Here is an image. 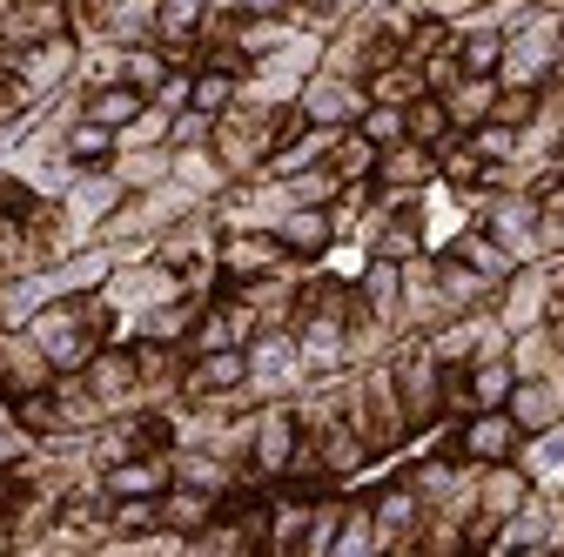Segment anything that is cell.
<instances>
[{"instance_id": "cell-42", "label": "cell", "mask_w": 564, "mask_h": 557, "mask_svg": "<svg viewBox=\"0 0 564 557\" xmlns=\"http://www.w3.org/2000/svg\"><path fill=\"white\" fill-rule=\"evenodd\" d=\"M34 242H28V222L14 208H0V283H14V275H34Z\"/></svg>"}, {"instance_id": "cell-8", "label": "cell", "mask_w": 564, "mask_h": 557, "mask_svg": "<svg viewBox=\"0 0 564 557\" xmlns=\"http://www.w3.org/2000/svg\"><path fill=\"white\" fill-rule=\"evenodd\" d=\"M296 255L282 249V236L275 229H223V242H216V269H223V283H256V275H269V269H290Z\"/></svg>"}, {"instance_id": "cell-14", "label": "cell", "mask_w": 564, "mask_h": 557, "mask_svg": "<svg viewBox=\"0 0 564 557\" xmlns=\"http://www.w3.org/2000/svg\"><path fill=\"white\" fill-rule=\"evenodd\" d=\"M54 34H75L67 0H8V8H0V47H34V41H54Z\"/></svg>"}, {"instance_id": "cell-10", "label": "cell", "mask_w": 564, "mask_h": 557, "mask_svg": "<svg viewBox=\"0 0 564 557\" xmlns=\"http://www.w3.org/2000/svg\"><path fill=\"white\" fill-rule=\"evenodd\" d=\"M249 390V350L229 342V350H188V370H182V396L188 403H208V396H242Z\"/></svg>"}, {"instance_id": "cell-11", "label": "cell", "mask_w": 564, "mask_h": 557, "mask_svg": "<svg viewBox=\"0 0 564 557\" xmlns=\"http://www.w3.org/2000/svg\"><path fill=\"white\" fill-rule=\"evenodd\" d=\"M296 108H303L316 128H357V114L370 108V95H364V81H349V75H329V67H316V75L303 81V95H296Z\"/></svg>"}, {"instance_id": "cell-12", "label": "cell", "mask_w": 564, "mask_h": 557, "mask_svg": "<svg viewBox=\"0 0 564 557\" xmlns=\"http://www.w3.org/2000/svg\"><path fill=\"white\" fill-rule=\"evenodd\" d=\"M437 323H451V303L437 290V269H431V249L403 262V316H397V336H431Z\"/></svg>"}, {"instance_id": "cell-34", "label": "cell", "mask_w": 564, "mask_h": 557, "mask_svg": "<svg viewBox=\"0 0 564 557\" xmlns=\"http://www.w3.org/2000/svg\"><path fill=\"white\" fill-rule=\"evenodd\" d=\"M121 182H128V195H141V188H162L169 182V168H175V149L162 142V149H115V162H108Z\"/></svg>"}, {"instance_id": "cell-35", "label": "cell", "mask_w": 564, "mask_h": 557, "mask_svg": "<svg viewBox=\"0 0 564 557\" xmlns=\"http://www.w3.org/2000/svg\"><path fill=\"white\" fill-rule=\"evenodd\" d=\"M377 142L370 134H357V128H336V142H329V168H336V182H377Z\"/></svg>"}, {"instance_id": "cell-7", "label": "cell", "mask_w": 564, "mask_h": 557, "mask_svg": "<svg viewBox=\"0 0 564 557\" xmlns=\"http://www.w3.org/2000/svg\"><path fill=\"white\" fill-rule=\"evenodd\" d=\"M310 383V363L296 350L290 329H256L249 336V396L269 403V396H296Z\"/></svg>"}, {"instance_id": "cell-1", "label": "cell", "mask_w": 564, "mask_h": 557, "mask_svg": "<svg viewBox=\"0 0 564 557\" xmlns=\"http://www.w3.org/2000/svg\"><path fill=\"white\" fill-rule=\"evenodd\" d=\"M343 409L349 424L364 430L370 457L390 463L403 444H410V424H403V396H397V376H390V357L364 363V370H343Z\"/></svg>"}, {"instance_id": "cell-43", "label": "cell", "mask_w": 564, "mask_h": 557, "mask_svg": "<svg viewBox=\"0 0 564 557\" xmlns=\"http://www.w3.org/2000/svg\"><path fill=\"white\" fill-rule=\"evenodd\" d=\"M282 188H290V201H303V208H329L336 195H343V182H336V168L329 162H316V168H296V175H275Z\"/></svg>"}, {"instance_id": "cell-54", "label": "cell", "mask_w": 564, "mask_h": 557, "mask_svg": "<svg viewBox=\"0 0 564 557\" xmlns=\"http://www.w3.org/2000/svg\"><path fill=\"white\" fill-rule=\"evenodd\" d=\"M551 336H557V357H564V323H551Z\"/></svg>"}, {"instance_id": "cell-44", "label": "cell", "mask_w": 564, "mask_h": 557, "mask_svg": "<svg viewBox=\"0 0 564 557\" xmlns=\"http://www.w3.org/2000/svg\"><path fill=\"white\" fill-rule=\"evenodd\" d=\"M470 134V149L498 168V162H518V149H524V128H511V121H477V128H464Z\"/></svg>"}, {"instance_id": "cell-23", "label": "cell", "mask_w": 564, "mask_h": 557, "mask_svg": "<svg viewBox=\"0 0 564 557\" xmlns=\"http://www.w3.org/2000/svg\"><path fill=\"white\" fill-rule=\"evenodd\" d=\"M451 54H457V67H464V75H498V61H505V21H490V14H470V21H457V34H451Z\"/></svg>"}, {"instance_id": "cell-41", "label": "cell", "mask_w": 564, "mask_h": 557, "mask_svg": "<svg viewBox=\"0 0 564 557\" xmlns=\"http://www.w3.org/2000/svg\"><path fill=\"white\" fill-rule=\"evenodd\" d=\"M67 162H82V168H101V162H115V128H101V121H88V114H75L67 121Z\"/></svg>"}, {"instance_id": "cell-21", "label": "cell", "mask_w": 564, "mask_h": 557, "mask_svg": "<svg viewBox=\"0 0 564 557\" xmlns=\"http://www.w3.org/2000/svg\"><path fill=\"white\" fill-rule=\"evenodd\" d=\"M551 524H557V498L551 491H531L490 537V550H551Z\"/></svg>"}, {"instance_id": "cell-4", "label": "cell", "mask_w": 564, "mask_h": 557, "mask_svg": "<svg viewBox=\"0 0 564 557\" xmlns=\"http://www.w3.org/2000/svg\"><path fill=\"white\" fill-rule=\"evenodd\" d=\"M349 491H364L370 498V517H377V550H416V531H423V504L403 477L390 470H370L364 483H349Z\"/></svg>"}, {"instance_id": "cell-52", "label": "cell", "mask_w": 564, "mask_h": 557, "mask_svg": "<svg viewBox=\"0 0 564 557\" xmlns=\"http://www.w3.org/2000/svg\"><path fill=\"white\" fill-rule=\"evenodd\" d=\"M188 95H195V67H169V81H162L149 101H155V108H169V114H182V108H188Z\"/></svg>"}, {"instance_id": "cell-39", "label": "cell", "mask_w": 564, "mask_h": 557, "mask_svg": "<svg viewBox=\"0 0 564 557\" xmlns=\"http://www.w3.org/2000/svg\"><path fill=\"white\" fill-rule=\"evenodd\" d=\"M364 95L370 101H390V108H410L416 95H431V88H423V67L416 61H390V67H377V75L364 81Z\"/></svg>"}, {"instance_id": "cell-27", "label": "cell", "mask_w": 564, "mask_h": 557, "mask_svg": "<svg viewBox=\"0 0 564 557\" xmlns=\"http://www.w3.org/2000/svg\"><path fill=\"white\" fill-rule=\"evenodd\" d=\"M518 463H524V477L538 483V491H564V424H551V430H531L524 444H518Z\"/></svg>"}, {"instance_id": "cell-53", "label": "cell", "mask_w": 564, "mask_h": 557, "mask_svg": "<svg viewBox=\"0 0 564 557\" xmlns=\"http://www.w3.org/2000/svg\"><path fill=\"white\" fill-rule=\"evenodd\" d=\"M544 323H564V255H544Z\"/></svg>"}, {"instance_id": "cell-47", "label": "cell", "mask_w": 564, "mask_h": 557, "mask_svg": "<svg viewBox=\"0 0 564 557\" xmlns=\"http://www.w3.org/2000/svg\"><path fill=\"white\" fill-rule=\"evenodd\" d=\"M34 108H41V101H34V95L21 88V75H14V67L0 61V142H8V134H14V128H21V121L34 114Z\"/></svg>"}, {"instance_id": "cell-2", "label": "cell", "mask_w": 564, "mask_h": 557, "mask_svg": "<svg viewBox=\"0 0 564 557\" xmlns=\"http://www.w3.org/2000/svg\"><path fill=\"white\" fill-rule=\"evenodd\" d=\"M557 54H564V34H557V8H538L531 14H518L511 28H505V61H498V81L505 88H544L551 81V67H557Z\"/></svg>"}, {"instance_id": "cell-33", "label": "cell", "mask_w": 564, "mask_h": 557, "mask_svg": "<svg viewBox=\"0 0 564 557\" xmlns=\"http://www.w3.org/2000/svg\"><path fill=\"white\" fill-rule=\"evenodd\" d=\"M141 108H149V95L128 88V81H108V88H82V114L101 121V128H128Z\"/></svg>"}, {"instance_id": "cell-9", "label": "cell", "mask_w": 564, "mask_h": 557, "mask_svg": "<svg viewBox=\"0 0 564 557\" xmlns=\"http://www.w3.org/2000/svg\"><path fill=\"white\" fill-rule=\"evenodd\" d=\"M128 201V182L101 162V168H75V182H67V195H61V208H67V222H75L88 242L101 236V222L115 216V208Z\"/></svg>"}, {"instance_id": "cell-22", "label": "cell", "mask_w": 564, "mask_h": 557, "mask_svg": "<svg viewBox=\"0 0 564 557\" xmlns=\"http://www.w3.org/2000/svg\"><path fill=\"white\" fill-rule=\"evenodd\" d=\"M431 269H437V290H444L451 316H464V309H490V296H498V283H490V275H477L457 249H431Z\"/></svg>"}, {"instance_id": "cell-32", "label": "cell", "mask_w": 564, "mask_h": 557, "mask_svg": "<svg viewBox=\"0 0 564 557\" xmlns=\"http://www.w3.org/2000/svg\"><path fill=\"white\" fill-rule=\"evenodd\" d=\"M464 383H470V409H505V396H511V383H518L511 350H505V357H477V363H464Z\"/></svg>"}, {"instance_id": "cell-18", "label": "cell", "mask_w": 564, "mask_h": 557, "mask_svg": "<svg viewBox=\"0 0 564 557\" xmlns=\"http://www.w3.org/2000/svg\"><path fill=\"white\" fill-rule=\"evenodd\" d=\"M269 229L282 236V249H290L296 262H310V269L336 249V222H329V208H303V201H296V208H282Z\"/></svg>"}, {"instance_id": "cell-55", "label": "cell", "mask_w": 564, "mask_h": 557, "mask_svg": "<svg viewBox=\"0 0 564 557\" xmlns=\"http://www.w3.org/2000/svg\"><path fill=\"white\" fill-rule=\"evenodd\" d=\"M557 34H564V14H557Z\"/></svg>"}, {"instance_id": "cell-13", "label": "cell", "mask_w": 564, "mask_h": 557, "mask_svg": "<svg viewBox=\"0 0 564 557\" xmlns=\"http://www.w3.org/2000/svg\"><path fill=\"white\" fill-rule=\"evenodd\" d=\"M88 383H95V396L108 403V416L115 409H134L141 403V370H134V342H101V350L88 357V370H82Z\"/></svg>"}, {"instance_id": "cell-38", "label": "cell", "mask_w": 564, "mask_h": 557, "mask_svg": "<svg viewBox=\"0 0 564 557\" xmlns=\"http://www.w3.org/2000/svg\"><path fill=\"white\" fill-rule=\"evenodd\" d=\"M484 168H490V162L470 149V134H464V128H457L451 142L437 149V182H451L457 195H464V188H484Z\"/></svg>"}, {"instance_id": "cell-50", "label": "cell", "mask_w": 564, "mask_h": 557, "mask_svg": "<svg viewBox=\"0 0 564 557\" xmlns=\"http://www.w3.org/2000/svg\"><path fill=\"white\" fill-rule=\"evenodd\" d=\"M538 101H544V88H505V81H498V108H490V121L531 128V121H538Z\"/></svg>"}, {"instance_id": "cell-45", "label": "cell", "mask_w": 564, "mask_h": 557, "mask_svg": "<svg viewBox=\"0 0 564 557\" xmlns=\"http://www.w3.org/2000/svg\"><path fill=\"white\" fill-rule=\"evenodd\" d=\"M336 524H343V491H323L310 504V531H303V557H329L336 544Z\"/></svg>"}, {"instance_id": "cell-17", "label": "cell", "mask_w": 564, "mask_h": 557, "mask_svg": "<svg viewBox=\"0 0 564 557\" xmlns=\"http://www.w3.org/2000/svg\"><path fill=\"white\" fill-rule=\"evenodd\" d=\"M134 370H141V403H175L182 370H188V342H134Z\"/></svg>"}, {"instance_id": "cell-36", "label": "cell", "mask_w": 564, "mask_h": 557, "mask_svg": "<svg viewBox=\"0 0 564 557\" xmlns=\"http://www.w3.org/2000/svg\"><path fill=\"white\" fill-rule=\"evenodd\" d=\"M169 67H175V54H169L162 41H134V47H121V81L141 88V95H155V88L169 81Z\"/></svg>"}, {"instance_id": "cell-51", "label": "cell", "mask_w": 564, "mask_h": 557, "mask_svg": "<svg viewBox=\"0 0 564 557\" xmlns=\"http://www.w3.org/2000/svg\"><path fill=\"white\" fill-rule=\"evenodd\" d=\"M208 128H216V114H202V108L169 114V149H202V142H208Z\"/></svg>"}, {"instance_id": "cell-30", "label": "cell", "mask_w": 564, "mask_h": 557, "mask_svg": "<svg viewBox=\"0 0 564 557\" xmlns=\"http://www.w3.org/2000/svg\"><path fill=\"white\" fill-rule=\"evenodd\" d=\"M444 108H451L457 128L490 121V108H498V75H457V81L444 88Z\"/></svg>"}, {"instance_id": "cell-16", "label": "cell", "mask_w": 564, "mask_h": 557, "mask_svg": "<svg viewBox=\"0 0 564 557\" xmlns=\"http://www.w3.org/2000/svg\"><path fill=\"white\" fill-rule=\"evenodd\" d=\"M61 370L47 363V350H41V342L28 336V329H8V336H0V390H8V396H28V390H47Z\"/></svg>"}, {"instance_id": "cell-37", "label": "cell", "mask_w": 564, "mask_h": 557, "mask_svg": "<svg viewBox=\"0 0 564 557\" xmlns=\"http://www.w3.org/2000/svg\"><path fill=\"white\" fill-rule=\"evenodd\" d=\"M511 370H518V376H544V370H564L551 323H531V329H518V336H511Z\"/></svg>"}, {"instance_id": "cell-49", "label": "cell", "mask_w": 564, "mask_h": 557, "mask_svg": "<svg viewBox=\"0 0 564 557\" xmlns=\"http://www.w3.org/2000/svg\"><path fill=\"white\" fill-rule=\"evenodd\" d=\"M357 134H370L377 149H397L403 134H410V121H403V108H390V101H370V108L357 114Z\"/></svg>"}, {"instance_id": "cell-25", "label": "cell", "mask_w": 564, "mask_h": 557, "mask_svg": "<svg viewBox=\"0 0 564 557\" xmlns=\"http://www.w3.org/2000/svg\"><path fill=\"white\" fill-rule=\"evenodd\" d=\"M437 182V149H423V142H403L377 155V188H431Z\"/></svg>"}, {"instance_id": "cell-19", "label": "cell", "mask_w": 564, "mask_h": 557, "mask_svg": "<svg viewBox=\"0 0 564 557\" xmlns=\"http://www.w3.org/2000/svg\"><path fill=\"white\" fill-rule=\"evenodd\" d=\"M169 483H175L169 450H141V457H121V463L101 470V491H108V498H162Z\"/></svg>"}, {"instance_id": "cell-40", "label": "cell", "mask_w": 564, "mask_h": 557, "mask_svg": "<svg viewBox=\"0 0 564 557\" xmlns=\"http://www.w3.org/2000/svg\"><path fill=\"white\" fill-rule=\"evenodd\" d=\"M403 121H410V142H423V149H444L451 134H457V121H451L444 95H416V101L403 108Z\"/></svg>"}, {"instance_id": "cell-26", "label": "cell", "mask_w": 564, "mask_h": 557, "mask_svg": "<svg viewBox=\"0 0 564 557\" xmlns=\"http://www.w3.org/2000/svg\"><path fill=\"white\" fill-rule=\"evenodd\" d=\"M223 511V498H208V491H195V483H169V491L155 498V517H162V531H175L182 544Z\"/></svg>"}, {"instance_id": "cell-46", "label": "cell", "mask_w": 564, "mask_h": 557, "mask_svg": "<svg viewBox=\"0 0 564 557\" xmlns=\"http://www.w3.org/2000/svg\"><path fill=\"white\" fill-rule=\"evenodd\" d=\"M236 95H242L236 75H223V67H195V95H188V108H202V114H229Z\"/></svg>"}, {"instance_id": "cell-29", "label": "cell", "mask_w": 564, "mask_h": 557, "mask_svg": "<svg viewBox=\"0 0 564 557\" xmlns=\"http://www.w3.org/2000/svg\"><path fill=\"white\" fill-rule=\"evenodd\" d=\"M169 182H182V188H188L195 201H216V195H223V188H229L236 175H229V168L216 162V149L202 142V149H175V168H169Z\"/></svg>"}, {"instance_id": "cell-6", "label": "cell", "mask_w": 564, "mask_h": 557, "mask_svg": "<svg viewBox=\"0 0 564 557\" xmlns=\"http://www.w3.org/2000/svg\"><path fill=\"white\" fill-rule=\"evenodd\" d=\"M303 444V416H296V396H269L256 403V430H249V483H275L290 470Z\"/></svg>"}, {"instance_id": "cell-48", "label": "cell", "mask_w": 564, "mask_h": 557, "mask_svg": "<svg viewBox=\"0 0 564 557\" xmlns=\"http://www.w3.org/2000/svg\"><path fill=\"white\" fill-rule=\"evenodd\" d=\"M162 142H169V108H155V101L141 108L128 128H115V149H162Z\"/></svg>"}, {"instance_id": "cell-3", "label": "cell", "mask_w": 564, "mask_h": 557, "mask_svg": "<svg viewBox=\"0 0 564 557\" xmlns=\"http://www.w3.org/2000/svg\"><path fill=\"white\" fill-rule=\"evenodd\" d=\"M28 336L47 350L54 370H88V357L108 342V336L88 323V303H82V296H47V303L28 316Z\"/></svg>"}, {"instance_id": "cell-31", "label": "cell", "mask_w": 564, "mask_h": 557, "mask_svg": "<svg viewBox=\"0 0 564 557\" xmlns=\"http://www.w3.org/2000/svg\"><path fill=\"white\" fill-rule=\"evenodd\" d=\"M370 550H377V517H370V498H364V491H343V524H336L329 557H370Z\"/></svg>"}, {"instance_id": "cell-20", "label": "cell", "mask_w": 564, "mask_h": 557, "mask_svg": "<svg viewBox=\"0 0 564 557\" xmlns=\"http://www.w3.org/2000/svg\"><path fill=\"white\" fill-rule=\"evenodd\" d=\"M349 290H357V303H364L377 323L397 329V316H403V262H390V255H364V269L349 275Z\"/></svg>"}, {"instance_id": "cell-15", "label": "cell", "mask_w": 564, "mask_h": 557, "mask_svg": "<svg viewBox=\"0 0 564 557\" xmlns=\"http://www.w3.org/2000/svg\"><path fill=\"white\" fill-rule=\"evenodd\" d=\"M505 409L518 416V430H524V437H531V430H551V424H564V370L518 376V383H511V396H505Z\"/></svg>"}, {"instance_id": "cell-5", "label": "cell", "mask_w": 564, "mask_h": 557, "mask_svg": "<svg viewBox=\"0 0 564 557\" xmlns=\"http://www.w3.org/2000/svg\"><path fill=\"white\" fill-rule=\"evenodd\" d=\"M0 61L21 75V88L34 101H54L82 81V41L75 34H54V41H34V47H0Z\"/></svg>"}, {"instance_id": "cell-24", "label": "cell", "mask_w": 564, "mask_h": 557, "mask_svg": "<svg viewBox=\"0 0 564 557\" xmlns=\"http://www.w3.org/2000/svg\"><path fill=\"white\" fill-rule=\"evenodd\" d=\"M54 409H61V430H67V437H88L101 416H108V403L95 396V383H88L82 370H61V376H54Z\"/></svg>"}, {"instance_id": "cell-28", "label": "cell", "mask_w": 564, "mask_h": 557, "mask_svg": "<svg viewBox=\"0 0 564 557\" xmlns=\"http://www.w3.org/2000/svg\"><path fill=\"white\" fill-rule=\"evenodd\" d=\"M444 249H457V255H464V262H470L477 275H490V283H505V275L518 269V255H511V249H505L498 236H490L484 222H464V229H457V236H451Z\"/></svg>"}]
</instances>
